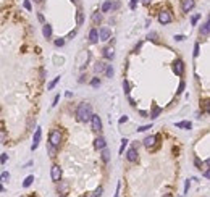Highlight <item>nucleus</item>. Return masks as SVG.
Wrapping results in <instances>:
<instances>
[{
    "mask_svg": "<svg viewBox=\"0 0 210 197\" xmlns=\"http://www.w3.org/2000/svg\"><path fill=\"white\" fill-rule=\"evenodd\" d=\"M68 189H70V186H68V183H65V181H58V194L60 195H66L68 194Z\"/></svg>",
    "mask_w": 210,
    "mask_h": 197,
    "instance_id": "obj_14",
    "label": "nucleus"
},
{
    "mask_svg": "<svg viewBox=\"0 0 210 197\" xmlns=\"http://www.w3.org/2000/svg\"><path fill=\"white\" fill-rule=\"evenodd\" d=\"M175 126H176V128H186V129H191V128H192V123H191V121H179V123H176Z\"/></svg>",
    "mask_w": 210,
    "mask_h": 197,
    "instance_id": "obj_23",
    "label": "nucleus"
},
{
    "mask_svg": "<svg viewBox=\"0 0 210 197\" xmlns=\"http://www.w3.org/2000/svg\"><path fill=\"white\" fill-rule=\"evenodd\" d=\"M204 176L208 178V176H210V171H208V170H205V171H204Z\"/></svg>",
    "mask_w": 210,
    "mask_h": 197,
    "instance_id": "obj_52",
    "label": "nucleus"
},
{
    "mask_svg": "<svg viewBox=\"0 0 210 197\" xmlns=\"http://www.w3.org/2000/svg\"><path fill=\"white\" fill-rule=\"evenodd\" d=\"M36 2H37V3H42V0H36Z\"/></svg>",
    "mask_w": 210,
    "mask_h": 197,
    "instance_id": "obj_57",
    "label": "nucleus"
},
{
    "mask_svg": "<svg viewBox=\"0 0 210 197\" xmlns=\"http://www.w3.org/2000/svg\"><path fill=\"white\" fill-rule=\"evenodd\" d=\"M61 139H63V136H61V133L58 131V129H52V131H50V136H49V144L50 145H53V147H60Z\"/></svg>",
    "mask_w": 210,
    "mask_h": 197,
    "instance_id": "obj_2",
    "label": "nucleus"
},
{
    "mask_svg": "<svg viewBox=\"0 0 210 197\" xmlns=\"http://www.w3.org/2000/svg\"><path fill=\"white\" fill-rule=\"evenodd\" d=\"M149 39H152V41L157 42V34H155V32H150V34H149Z\"/></svg>",
    "mask_w": 210,
    "mask_h": 197,
    "instance_id": "obj_45",
    "label": "nucleus"
},
{
    "mask_svg": "<svg viewBox=\"0 0 210 197\" xmlns=\"http://www.w3.org/2000/svg\"><path fill=\"white\" fill-rule=\"evenodd\" d=\"M90 86H92V87H99L100 86V79H99V78H92V79H90Z\"/></svg>",
    "mask_w": 210,
    "mask_h": 197,
    "instance_id": "obj_31",
    "label": "nucleus"
},
{
    "mask_svg": "<svg viewBox=\"0 0 210 197\" xmlns=\"http://www.w3.org/2000/svg\"><path fill=\"white\" fill-rule=\"evenodd\" d=\"M118 192H120V183H118V186H116V194H115V197H118Z\"/></svg>",
    "mask_w": 210,
    "mask_h": 197,
    "instance_id": "obj_53",
    "label": "nucleus"
},
{
    "mask_svg": "<svg viewBox=\"0 0 210 197\" xmlns=\"http://www.w3.org/2000/svg\"><path fill=\"white\" fill-rule=\"evenodd\" d=\"M183 91H184V81H181V82H179V86H178V91H176V94H181Z\"/></svg>",
    "mask_w": 210,
    "mask_h": 197,
    "instance_id": "obj_40",
    "label": "nucleus"
},
{
    "mask_svg": "<svg viewBox=\"0 0 210 197\" xmlns=\"http://www.w3.org/2000/svg\"><path fill=\"white\" fill-rule=\"evenodd\" d=\"M89 42L90 44H97L99 42V31L95 29V27H92V29L89 31Z\"/></svg>",
    "mask_w": 210,
    "mask_h": 197,
    "instance_id": "obj_12",
    "label": "nucleus"
},
{
    "mask_svg": "<svg viewBox=\"0 0 210 197\" xmlns=\"http://www.w3.org/2000/svg\"><path fill=\"white\" fill-rule=\"evenodd\" d=\"M189 191V181H186V186H184V194H188Z\"/></svg>",
    "mask_w": 210,
    "mask_h": 197,
    "instance_id": "obj_48",
    "label": "nucleus"
},
{
    "mask_svg": "<svg viewBox=\"0 0 210 197\" xmlns=\"http://www.w3.org/2000/svg\"><path fill=\"white\" fill-rule=\"evenodd\" d=\"M160 111H162V108L158 107L157 104H152V111H150V116L149 118H152V120H155V118L160 115Z\"/></svg>",
    "mask_w": 210,
    "mask_h": 197,
    "instance_id": "obj_18",
    "label": "nucleus"
},
{
    "mask_svg": "<svg viewBox=\"0 0 210 197\" xmlns=\"http://www.w3.org/2000/svg\"><path fill=\"white\" fill-rule=\"evenodd\" d=\"M7 139H8V134H7V131L0 129V142H2V144H7Z\"/></svg>",
    "mask_w": 210,
    "mask_h": 197,
    "instance_id": "obj_27",
    "label": "nucleus"
},
{
    "mask_svg": "<svg viewBox=\"0 0 210 197\" xmlns=\"http://www.w3.org/2000/svg\"><path fill=\"white\" fill-rule=\"evenodd\" d=\"M150 2H152V0H142V3H144V5H149Z\"/></svg>",
    "mask_w": 210,
    "mask_h": 197,
    "instance_id": "obj_54",
    "label": "nucleus"
},
{
    "mask_svg": "<svg viewBox=\"0 0 210 197\" xmlns=\"http://www.w3.org/2000/svg\"><path fill=\"white\" fill-rule=\"evenodd\" d=\"M58 100H60V95H55V97H53V104H52V107H55L57 104H58Z\"/></svg>",
    "mask_w": 210,
    "mask_h": 197,
    "instance_id": "obj_46",
    "label": "nucleus"
},
{
    "mask_svg": "<svg viewBox=\"0 0 210 197\" xmlns=\"http://www.w3.org/2000/svg\"><path fill=\"white\" fill-rule=\"evenodd\" d=\"M194 7H196L194 0H181V10H183L184 13H189Z\"/></svg>",
    "mask_w": 210,
    "mask_h": 197,
    "instance_id": "obj_8",
    "label": "nucleus"
},
{
    "mask_svg": "<svg viewBox=\"0 0 210 197\" xmlns=\"http://www.w3.org/2000/svg\"><path fill=\"white\" fill-rule=\"evenodd\" d=\"M110 36H112V32H110V29L109 27H100L99 29V41H109L110 39Z\"/></svg>",
    "mask_w": 210,
    "mask_h": 197,
    "instance_id": "obj_10",
    "label": "nucleus"
},
{
    "mask_svg": "<svg viewBox=\"0 0 210 197\" xmlns=\"http://www.w3.org/2000/svg\"><path fill=\"white\" fill-rule=\"evenodd\" d=\"M141 46H142V42H139V44H138V46H136V47H134V52H136V53H138V50L141 49Z\"/></svg>",
    "mask_w": 210,
    "mask_h": 197,
    "instance_id": "obj_49",
    "label": "nucleus"
},
{
    "mask_svg": "<svg viewBox=\"0 0 210 197\" xmlns=\"http://www.w3.org/2000/svg\"><path fill=\"white\" fill-rule=\"evenodd\" d=\"M104 75H105L107 78H112V76H113V68H112V65H107V68H105V71H104Z\"/></svg>",
    "mask_w": 210,
    "mask_h": 197,
    "instance_id": "obj_29",
    "label": "nucleus"
},
{
    "mask_svg": "<svg viewBox=\"0 0 210 197\" xmlns=\"http://www.w3.org/2000/svg\"><path fill=\"white\" fill-rule=\"evenodd\" d=\"M50 176H52V181L53 183H58L61 179V168L58 165H53L52 170H50Z\"/></svg>",
    "mask_w": 210,
    "mask_h": 197,
    "instance_id": "obj_5",
    "label": "nucleus"
},
{
    "mask_svg": "<svg viewBox=\"0 0 210 197\" xmlns=\"http://www.w3.org/2000/svg\"><path fill=\"white\" fill-rule=\"evenodd\" d=\"M90 125H92V131H95V133H99V131H102V120H100V116L99 115H90Z\"/></svg>",
    "mask_w": 210,
    "mask_h": 197,
    "instance_id": "obj_3",
    "label": "nucleus"
},
{
    "mask_svg": "<svg viewBox=\"0 0 210 197\" xmlns=\"http://www.w3.org/2000/svg\"><path fill=\"white\" fill-rule=\"evenodd\" d=\"M173 39H175V41H178V42H181V41H184L186 37H184V36H181V34H178V36H175Z\"/></svg>",
    "mask_w": 210,
    "mask_h": 197,
    "instance_id": "obj_41",
    "label": "nucleus"
},
{
    "mask_svg": "<svg viewBox=\"0 0 210 197\" xmlns=\"http://www.w3.org/2000/svg\"><path fill=\"white\" fill-rule=\"evenodd\" d=\"M173 71L176 73L178 76H183V75H184V61L178 58V60L173 63Z\"/></svg>",
    "mask_w": 210,
    "mask_h": 197,
    "instance_id": "obj_6",
    "label": "nucleus"
},
{
    "mask_svg": "<svg viewBox=\"0 0 210 197\" xmlns=\"http://www.w3.org/2000/svg\"><path fill=\"white\" fill-rule=\"evenodd\" d=\"M32 181H34V176H32V174H29V176L23 181V188H29V186L32 184Z\"/></svg>",
    "mask_w": 210,
    "mask_h": 197,
    "instance_id": "obj_25",
    "label": "nucleus"
},
{
    "mask_svg": "<svg viewBox=\"0 0 210 197\" xmlns=\"http://www.w3.org/2000/svg\"><path fill=\"white\" fill-rule=\"evenodd\" d=\"M163 197H173L171 194H165V195H163Z\"/></svg>",
    "mask_w": 210,
    "mask_h": 197,
    "instance_id": "obj_55",
    "label": "nucleus"
},
{
    "mask_svg": "<svg viewBox=\"0 0 210 197\" xmlns=\"http://www.w3.org/2000/svg\"><path fill=\"white\" fill-rule=\"evenodd\" d=\"M60 78H61V76H57L53 81H50V82H49V86H47V91H52V89H53V87L57 86V82L60 81Z\"/></svg>",
    "mask_w": 210,
    "mask_h": 197,
    "instance_id": "obj_28",
    "label": "nucleus"
},
{
    "mask_svg": "<svg viewBox=\"0 0 210 197\" xmlns=\"http://www.w3.org/2000/svg\"><path fill=\"white\" fill-rule=\"evenodd\" d=\"M171 13L167 12V10H162L160 13H158V23L160 24H168V23H171Z\"/></svg>",
    "mask_w": 210,
    "mask_h": 197,
    "instance_id": "obj_4",
    "label": "nucleus"
},
{
    "mask_svg": "<svg viewBox=\"0 0 210 197\" xmlns=\"http://www.w3.org/2000/svg\"><path fill=\"white\" fill-rule=\"evenodd\" d=\"M110 10H112V2L107 0V2H104V5H102V12L107 13V12H110Z\"/></svg>",
    "mask_w": 210,
    "mask_h": 197,
    "instance_id": "obj_26",
    "label": "nucleus"
},
{
    "mask_svg": "<svg viewBox=\"0 0 210 197\" xmlns=\"http://www.w3.org/2000/svg\"><path fill=\"white\" fill-rule=\"evenodd\" d=\"M128 121V116H121L120 118V125H123V123H126Z\"/></svg>",
    "mask_w": 210,
    "mask_h": 197,
    "instance_id": "obj_47",
    "label": "nucleus"
},
{
    "mask_svg": "<svg viewBox=\"0 0 210 197\" xmlns=\"http://www.w3.org/2000/svg\"><path fill=\"white\" fill-rule=\"evenodd\" d=\"M102 162H104V163H109L110 162V152L107 150L105 147L102 149Z\"/></svg>",
    "mask_w": 210,
    "mask_h": 197,
    "instance_id": "obj_21",
    "label": "nucleus"
},
{
    "mask_svg": "<svg viewBox=\"0 0 210 197\" xmlns=\"http://www.w3.org/2000/svg\"><path fill=\"white\" fill-rule=\"evenodd\" d=\"M41 137H42V129L41 128H36V133H34V139H32V145H31V150H36L39 142H41Z\"/></svg>",
    "mask_w": 210,
    "mask_h": 197,
    "instance_id": "obj_7",
    "label": "nucleus"
},
{
    "mask_svg": "<svg viewBox=\"0 0 210 197\" xmlns=\"http://www.w3.org/2000/svg\"><path fill=\"white\" fill-rule=\"evenodd\" d=\"M123 91H124V94H129V82L128 81H123Z\"/></svg>",
    "mask_w": 210,
    "mask_h": 197,
    "instance_id": "obj_35",
    "label": "nucleus"
},
{
    "mask_svg": "<svg viewBox=\"0 0 210 197\" xmlns=\"http://www.w3.org/2000/svg\"><path fill=\"white\" fill-rule=\"evenodd\" d=\"M2 191H3V188H2V186H0V192H2Z\"/></svg>",
    "mask_w": 210,
    "mask_h": 197,
    "instance_id": "obj_58",
    "label": "nucleus"
},
{
    "mask_svg": "<svg viewBox=\"0 0 210 197\" xmlns=\"http://www.w3.org/2000/svg\"><path fill=\"white\" fill-rule=\"evenodd\" d=\"M90 115H92V107H90V104L81 102V104L78 105V108H76V118H78V121L86 123V121H89Z\"/></svg>",
    "mask_w": 210,
    "mask_h": 197,
    "instance_id": "obj_1",
    "label": "nucleus"
},
{
    "mask_svg": "<svg viewBox=\"0 0 210 197\" xmlns=\"http://www.w3.org/2000/svg\"><path fill=\"white\" fill-rule=\"evenodd\" d=\"M37 20L41 21V23H44V15H41V13H39V15H37Z\"/></svg>",
    "mask_w": 210,
    "mask_h": 197,
    "instance_id": "obj_50",
    "label": "nucleus"
},
{
    "mask_svg": "<svg viewBox=\"0 0 210 197\" xmlns=\"http://www.w3.org/2000/svg\"><path fill=\"white\" fill-rule=\"evenodd\" d=\"M102 55H104V58H107V60H113V57H115V50H113V47H105L104 50H102Z\"/></svg>",
    "mask_w": 210,
    "mask_h": 197,
    "instance_id": "obj_13",
    "label": "nucleus"
},
{
    "mask_svg": "<svg viewBox=\"0 0 210 197\" xmlns=\"http://www.w3.org/2000/svg\"><path fill=\"white\" fill-rule=\"evenodd\" d=\"M128 142H129V140H128L126 137H123V139H121V147H120V155H121L123 152H124V147H126V145H128Z\"/></svg>",
    "mask_w": 210,
    "mask_h": 197,
    "instance_id": "obj_30",
    "label": "nucleus"
},
{
    "mask_svg": "<svg viewBox=\"0 0 210 197\" xmlns=\"http://www.w3.org/2000/svg\"><path fill=\"white\" fill-rule=\"evenodd\" d=\"M120 7V2H115V3H112V12H115V10Z\"/></svg>",
    "mask_w": 210,
    "mask_h": 197,
    "instance_id": "obj_44",
    "label": "nucleus"
},
{
    "mask_svg": "<svg viewBox=\"0 0 210 197\" xmlns=\"http://www.w3.org/2000/svg\"><path fill=\"white\" fill-rule=\"evenodd\" d=\"M126 160L131 162V163L138 162V147H131L126 152Z\"/></svg>",
    "mask_w": 210,
    "mask_h": 197,
    "instance_id": "obj_9",
    "label": "nucleus"
},
{
    "mask_svg": "<svg viewBox=\"0 0 210 197\" xmlns=\"http://www.w3.org/2000/svg\"><path fill=\"white\" fill-rule=\"evenodd\" d=\"M7 160H8V155H7V154H2V155H0V163H2V165H3V163H7Z\"/></svg>",
    "mask_w": 210,
    "mask_h": 197,
    "instance_id": "obj_38",
    "label": "nucleus"
},
{
    "mask_svg": "<svg viewBox=\"0 0 210 197\" xmlns=\"http://www.w3.org/2000/svg\"><path fill=\"white\" fill-rule=\"evenodd\" d=\"M42 34H44V37H45V39H50V37H52V26L45 23V24H44V27H42Z\"/></svg>",
    "mask_w": 210,
    "mask_h": 197,
    "instance_id": "obj_19",
    "label": "nucleus"
},
{
    "mask_svg": "<svg viewBox=\"0 0 210 197\" xmlns=\"http://www.w3.org/2000/svg\"><path fill=\"white\" fill-rule=\"evenodd\" d=\"M10 181V173L8 171H3L2 174H0V183L5 184V183H8Z\"/></svg>",
    "mask_w": 210,
    "mask_h": 197,
    "instance_id": "obj_24",
    "label": "nucleus"
},
{
    "mask_svg": "<svg viewBox=\"0 0 210 197\" xmlns=\"http://www.w3.org/2000/svg\"><path fill=\"white\" fill-rule=\"evenodd\" d=\"M102 192H104V188H97V189L94 191L92 197H100V195H102Z\"/></svg>",
    "mask_w": 210,
    "mask_h": 197,
    "instance_id": "obj_32",
    "label": "nucleus"
},
{
    "mask_svg": "<svg viewBox=\"0 0 210 197\" xmlns=\"http://www.w3.org/2000/svg\"><path fill=\"white\" fill-rule=\"evenodd\" d=\"M73 2H75V3H78V5H79V0H73Z\"/></svg>",
    "mask_w": 210,
    "mask_h": 197,
    "instance_id": "obj_56",
    "label": "nucleus"
},
{
    "mask_svg": "<svg viewBox=\"0 0 210 197\" xmlns=\"http://www.w3.org/2000/svg\"><path fill=\"white\" fill-rule=\"evenodd\" d=\"M24 8L26 10H31L32 7H31V2H29V0H24Z\"/></svg>",
    "mask_w": 210,
    "mask_h": 197,
    "instance_id": "obj_43",
    "label": "nucleus"
},
{
    "mask_svg": "<svg viewBox=\"0 0 210 197\" xmlns=\"http://www.w3.org/2000/svg\"><path fill=\"white\" fill-rule=\"evenodd\" d=\"M157 139H158L157 136H147V137L144 139V147L150 150V149L157 144Z\"/></svg>",
    "mask_w": 210,
    "mask_h": 197,
    "instance_id": "obj_11",
    "label": "nucleus"
},
{
    "mask_svg": "<svg viewBox=\"0 0 210 197\" xmlns=\"http://www.w3.org/2000/svg\"><path fill=\"white\" fill-rule=\"evenodd\" d=\"M105 68H107V63H105V61H97L95 66H94V71L97 73V75H102V73L105 71Z\"/></svg>",
    "mask_w": 210,
    "mask_h": 197,
    "instance_id": "obj_17",
    "label": "nucleus"
},
{
    "mask_svg": "<svg viewBox=\"0 0 210 197\" xmlns=\"http://www.w3.org/2000/svg\"><path fill=\"white\" fill-rule=\"evenodd\" d=\"M86 81H87V75H81V76H79V79H78L79 84H83V82H86Z\"/></svg>",
    "mask_w": 210,
    "mask_h": 197,
    "instance_id": "obj_39",
    "label": "nucleus"
},
{
    "mask_svg": "<svg viewBox=\"0 0 210 197\" xmlns=\"http://www.w3.org/2000/svg\"><path fill=\"white\" fill-rule=\"evenodd\" d=\"M75 36H76V31H71L70 34H68V37H75Z\"/></svg>",
    "mask_w": 210,
    "mask_h": 197,
    "instance_id": "obj_51",
    "label": "nucleus"
},
{
    "mask_svg": "<svg viewBox=\"0 0 210 197\" xmlns=\"http://www.w3.org/2000/svg\"><path fill=\"white\" fill-rule=\"evenodd\" d=\"M53 44H55L57 47H63V46H65V39H57Z\"/></svg>",
    "mask_w": 210,
    "mask_h": 197,
    "instance_id": "obj_34",
    "label": "nucleus"
},
{
    "mask_svg": "<svg viewBox=\"0 0 210 197\" xmlns=\"http://www.w3.org/2000/svg\"><path fill=\"white\" fill-rule=\"evenodd\" d=\"M83 23H84V13H83V10L79 8V10H78V13H76V24H78V26H81Z\"/></svg>",
    "mask_w": 210,
    "mask_h": 197,
    "instance_id": "obj_20",
    "label": "nucleus"
},
{
    "mask_svg": "<svg viewBox=\"0 0 210 197\" xmlns=\"http://www.w3.org/2000/svg\"><path fill=\"white\" fill-rule=\"evenodd\" d=\"M199 20H201V15H194V16H192V20H191L192 26H196V23H197V21H199Z\"/></svg>",
    "mask_w": 210,
    "mask_h": 197,
    "instance_id": "obj_36",
    "label": "nucleus"
},
{
    "mask_svg": "<svg viewBox=\"0 0 210 197\" xmlns=\"http://www.w3.org/2000/svg\"><path fill=\"white\" fill-rule=\"evenodd\" d=\"M199 32H201V36H204V37H208V32H210V23H208V20H207L205 23H204V24L201 26Z\"/></svg>",
    "mask_w": 210,
    "mask_h": 197,
    "instance_id": "obj_16",
    "label": "nucleus"
},
{
    "mask_svg": "<svg viewBox=\"0 0 210 197\" xmlns=\"http://www.w3.org/2000/svg\"><path fill=\"white\" fill-rule=\"evenodd\" d=\"M102 21V13H99V12H95L94 15H92V24L94 26H97L99 23Z\"/></svg>",
    "mask_w": 210,
    "mask_h": 197,
    "instance_id": "obj_22",
    "label": "nucleus"
},
{
    "mask_svg": "<svg viewBox=\"0 0 210 197\" xmlns=\"http://www.w3.org/2000/svg\"><path fill=\"white\" fill-rule=\"evenodd\" d=\"M81 197H86V195H81Z\"/></svg>",
    "mask_w": 210,
    "mask_h": 197,
    "instance_id": "obj_59",
    "label": "nucleus"
},
{
    "mask_svg": "<svg viewBox=\"0 0 210 197\" xmlns=\"http://www.w3.org/2000/svg\"><path fill=\"white\" fill-rule=\"evenodd\" d=\"M107 145V142H105V137H102V136H99L97 139L94 140V147L97 149V150H102Z\"/></svg>",
    "mask_w": 210,
    "mask_h": 197,
    "instance_id": "obj_15",
    "label": "nucleus"
},
{
    "mask_svg": "<svg viewBox=\"0 0 210 197\" xmlns=\"http://www.w3.org/2000/svg\"><path fill=\"white\" fill-rule=\"evenodd\" d=\"M199 52H201V46L199 44H196L194 46V57H199Z\"/></svg>",
    "mask_w": 210,
    "mask_h": 197,
    "instance_id": "obj_37",
    "label": "nucleus"
},
{
    "mask_svg": "<svg viewBox=\"0 0 210 197\" xmlns=\"http://www.w3.org/2000/svg\"><path fill=\"white\" fill-rule=\"evenodd\" d=\"M136 5H138V0H131V3H129V8L134 10V8H136Z\"/></svg>",
    "mask_w": 210,
    "mask_h": 197,
    "instance_id": "obj_42",
    "label": "nucleus"
},
{
    "mask_svg": "<svg viewBox=\"0 0 210 197\" xmlns=\"http://www.w3.org/2000/svg\"><path fill=\"white\" fill-rule=\"evenodd\" d=\"M150 128H152V125H144V126H139L138 131L139 133H144V131H147V129H150Z\"/></svg>",
    "mask_w": 210,
    "mask_h": 197,
    "instance_id": "obj_33",
    "label": "nucleus"
}]
</instances>
